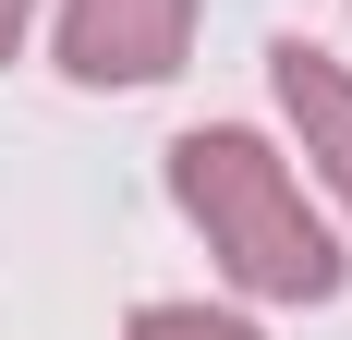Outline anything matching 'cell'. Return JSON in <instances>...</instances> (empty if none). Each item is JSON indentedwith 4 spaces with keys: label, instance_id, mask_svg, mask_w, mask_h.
Here are the masks:
<instances>
[{
    "label": "cell",
    "instance_id": "6da1fadb",
    "mask_svg": "<svg viewBox=\"0 0 352 340\" xmlns=\"http://www.w3.org/2000/svg\"><path fill=\"white\" fill-rule=\"evenodd\" d=\"M170 195H182V219L207 231V255L243 279L255 304H328L340 292V243H328V219L304 206V182H292V158L267 134L195 122L170 146Z\"/></svg>",
    "mask_w": 352,
    "mask_h": 340
},
{
    "label": "cell",
    "instance_id": "7a4b0ae2",
    "mask_svg": "<svg viewBox=\"0 0 352 340\" xmlns=\"http://www.w3.org/2000/svg\"><path fill=\"white\" fill-rule=\"evenodd\" d=\"M195 49V0H61V73L73 85H158Z\"/></svg>",
    "mask_w": 352,
    "mask_h": 340
},
{
    "label": "cell",
    "instance_id": "3957f363",
    "mask_svg": "<svg viewBox=\"0 0 352 340\" xmlns=\"http://www.w3.org/2000/svg\"><path fill=\"white\" fill-rule=\"evenodd\" d=\"M267 85H280V109H292V134H304V158L328 170V195L352 206V73L328 61L316 36H280V49H267Z\"/></svg>",
    "mask_w": 352,
    "mask_h": 340
},
{
    "label": "cell",
    "instance_id": "277c9868",
    "mask_svg": "<svg viewBox=\"0 0 352 340\" xmlns=\"http://www.w3.org/2000/svg\"><path fill=\"white\" fill-rule=\"evenodd\" d=\"M122 340H255V328H243V316H207V304H134Z\"/></svg>",
    "mask_w": 352,
    "mask_h": 340
},
{
    "label": "cell",
    "instance_id": "5b68a950",
    "mask_svg": "<svg viewBox=\"0 0 352 340\" xmlns=\"http://www.w3.org/2000/svg\"><path fill=\"white\" fill-rule=\"evenodd\" d=\"M25 25H36V0H0V61L25 49Z\"/></svg>",
    "mask_w": 352,
    "mask_h": 340
}]
</instances>
